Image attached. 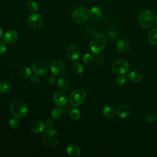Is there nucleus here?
I'll use <instances>...</instances> for the list:
<instances>
[{"instance_id":"f257e3e1","label":"nucleus","mask_w":157,"mask_h":157,"mask_svg":"<svg viewBox=\"0 0 157 157\" xmlns=\"http://www.w3.org/2000/svg\"><path fill=\"white\" fill-rule=\"evenodd\" d=\"M106 39L102 34L94 35L90 40V50L94 54H99L105 47Z\"/></svg>"},{"instance_id":"f03ea898","label":"nucleus","mask_w":157,"mask_h":157,"mask_svg":"<svg viewBox=\"0 0 157 157\" xmlns=\"http://www.w3.org/2000/svg\"><path fill=\"white\" fill-rule=\"evenodd\" d=\"M10 109L13 115L17 118L25 117L28 112V107L26 103L20 99H15L11 102Z\"/></svg>"},{"instance_id":"7ed1b4c3","label":"nucleus","mask_w":157,"mask_h":157,"mask_svg":"<svg viewBox=\"0 0 157 157\" xmlns=\"http://www.w3.org/2000/svg\"><path fill=\"white\" fill-rule=\"evenodd\" d=\"M42 139L45 145L48 147L56 146L59 140L58 133L52 128H48L44 131Z\"/></svg>"},{"instance_id":"20e7f679","label":"nucleus","mask_w":157,"mask_h":157,"mask_svg":"<svg viewBox=\"0 0 157 157\" xmlns=\"http://www.w3.org/2000/svg\"><path fill=\"white\" fill-rule=\"evenodd\" d=\"M86 94V92L81 89L73 91L69 97V102L73 106L80 105L85 100Z\"/></svg>"},{"instance_id":"39448f33","label":"nucleus","mask_w":157,"mask_h":157,"mask_svg":"<svg viewBox=\"0 0 157 157\" xmlns=\"http://www.w3.org/2000/svg\"><path fill=\"white\" fill-rule=\"evenodd\" d=\"M49 68L48 63L44 59H37L32 64V69L34 74L37 75L45 74Z\"/></svg>"},{"instance_id":"423d86ee","label":"nucleus","mask_w":157,"mask_h":157,"mask_svg":"<svg viewBox=\"0 0 157 157\" xmlns=\"http://www.w3.org/2000/svg\"><path fill=\"white\" fill-rule=\"evenodd\" d=\"M129 63L124 59H118L115 60L112 64V70L118 75L126 74L129 69Z\"/></svg>"},{"instance_id":"0eeeda50","label":"nucleus","mask_w":157,"mask_h":157,"mask_svg":"<svg viewBox=\"0 0 157 157\" xmlns=\"http://www.w3.org/2000/svg\"><path fill=\"white\" fill-rule=\"evenodd\" d=\"M155 21V17L153 13L150 10H144L142 11L139 17V21L141 26L143 28H149L150 27L153 21Z\"/></svg>"},{"instance_id":"6e6552de","label":"nucleus","mask_w":157,"mask_h":157,"mask_svg":"<svg viewBox=\"0 0 157 157\" xmlns=\"http://www.w3.org/2000/svg\"><path fill=\"white\" fill-rule=\"evenodd\" d=\"M44 23V18L41 14L34 13L31 14L28 20L29 26L34 29L40 28Z\"/></svg>"},{"instance_id":"1a4fd4ad","label":"nucleus","mask_w":157,"mask_h":157,"mask_svg":"<svg viewBox=\"0 0 157 157\" xmlns=\"http://www.w3.org/2000/svg\"><path fill=\"white\" fill-rule=\"evenodd\" d=\"M88 17V12L86 9L83 7H78L75 9L72 13L73 20L79 23L85 22Z\"/></svg>"},{"instance_id":"9d476101","label":"nucleus","mask_w":157,"mask_h":157,"mask_svg":"<svg viewBox=\"0 0 157 157\" xmlns=\"http://www.w3.org/2000/svg\"><path fill=\"white\" fill-rule=\"evenodd\" d=\"M50 69L54 75L59 77L65 72L66 66L61 60L56 59L52 63Z\"/></svg>"},{"instance_id":"9b49d317","label":"nucleus","mask_w":157,"mask_h":157,"mask_svg":"<svg viewBox=\"0 0 157 157\" xmlns=\"http://www.w3.org/2000/svg\"><path fill=\"white\" fill-rule=\"evenodd\" d=\"M53 99L55 103L58 107H63L64 106L67 101V95L62 91H56L53 94Z\"/></svg>"},{"instance_id":"f8f14e48","label":"nucleus","mask_w":157,"mask_h":157,"mask_svg":"<svg viewBox=\"0 0 157 157\" xmlns=\"http://www.w3.org/2000/svg\"><path fill=\"white\" fill-rule=\"evenodd\" d=\"M66 53L68 58L71 60H77L80 56V50L77 46L71 45L67 48Z\"/></svg>"},{"instance_id":"ddd939ff","label":"nucleus","mask_w":157,"mask_h":157,"mask_svg":"<svg viewBox=\"0 0 157 157\" xmlns=\"http://www.w3.org/2000/svg\"><path fill=\"white\" fill-rule=\"evenodd\" d=\"M18 38V33L14 30L8 31L3 36L4 41L8 44H11L15 42L17 40Z\"/></svg>"},{"instance_id":"4468645a","label":"nucleus","mask_w":157,"mask_h":157,"mask_svg":"<svg viewBox=\"0 0 157 157\" xmlns=\"http://www.w3.org/2000/svg\"><path fill=\"white\" fill-rule=\"evenodd\" d=\"M131 112L130 107L126 104L120 105L117 109V115L120 118H125L128 117Z\"/></svg>"},{"instance_id":"2eb2a0df","label":"nucleus","mask_w":157,"mask_h":157,"mask_svg":"<svg viewBox=\"0 0 157 157\" xmlns=\"http://www.w3.org/2000/svg\"><path fill=\"white\" fill-rule=\"evenodd\" d=\"M45 124L42 121L36 120L33 121L30 125L31 131L36 134H40L44 131Z\"/></svg>"},{"instance_id":"dca6fc26","label":"nucleus","mask_w":157,"mask_h":157,"mask_svg":"<svg viewBox=\"0 0 157 157\" xmlns=\"http://www.w3.org/2000/svg\"><path fill=\"white\" fill-rule=\"evenodd\" d=\"M66 152L71 157H77L80 154V148L75 144H70L66 147Z\"/></svg>"},{"instance_id":"f3484780","label":"nucleus","mask_w":157,"mask_h":157,"mask_svg":"<svg viewBox=\"0 0 157 157\" xmlns=\"http://www.w3.org/2000/svg\"><path fill=\"white\" fill-rule=\"evenodd\" d=\"M117 49L121 53H127L130 48L129 44L128 41L125 40H119L116 44Z\"/></svg>"},{"instance_id":"a211bd4d","label":"nucleus","mask_w":157,"mask_h":157,"mask_svg":"<svg viewBox=\"0 0 157 157\" xmlns=\"http://www.w3.org/2000/svg\"><path fill=\"white\" fill-rule=\"evenodd\" d=\"M102 15L101 10L98 7H92L88 12V17L92 20H99Z\"/></svg>"},{"instance_id":"6ab92c4d","label":"nucleus","mask_w":157,"mask_h":157,"mask_svg":"<svg viewBox=\"0 0 157 157\" xmlns=\"http://www.w3.org/2000/svg\"><path fill=\"white\" fill-rule=\"evenodd\" d=\"M128 77L129 78V79L134 82V83H138L140 82L143 78V75L141 74V72H140L138 71H133L130 72L128 75Z\"/></svg>"},{"instance_id":"aec40b11","label":"nucleus","mask_w":157,"mask_h":157,"mask_svg":"<svg viewBox=\"0 0 157 157\" xmlns=\"http://www.w3.org/2000/svg\"><path fill=\"white\" fill-rule=\"evenodd\" d=\"M56 84H57L58 88L61 90H66L69 87V81L64 77L58 78L57 80Z\"/></svg>"},{"instance_id":"412c9836","label":"nucleus","mask_w":157,"mask_h":157,"mask_svg":"<svg viewBox=\"0 0 157 157\" xmlns=\"http://www.w3.org/2000/svg\"><path fill=\"white\" fill-rule=\"evenodd\" d=\"M102 114L107 118H112L115 115L114 109L111 106H105L102 109Z\"/></svg>"},{"instance_id":"4be33fe9","label":"nucleus","mask_w":157,"mask_h":157,"mask_svg":"<svg viewBox=\"0 0 157 157\" xmlns=\"http://www.w3.org/2000/svg\"><path fill=\"white\" fill-rule=\"evenodd\" d=\"M148 39L152 45H157V28H153L149 32Z\"/></svg>"},{"instance_id":"5701e85b","label":"nucleus","mask_w":157,"mask_h":157,"mask_svg":"<svg viewBox=\"0 0 157 157\" xmlns=\"http://www.w3.org/2000/svg\"><path fill=\"white\" fill-rule=\"evenodd\" d=\"M18 74L21 77L27 78L31 75V70L28 67H21L18 71Z\"/></svg>"},{"instance_id":"b1692460","label":"nucleus","mask_w":157,"mask_h":157,"mask_svg":"<svg viewBox=\"0 0 157 157\" xmlns=\"http://www.w3.org/2000/svg\"><path fill=\"white\" fill-rule=\"evenodd\" d=\"M10 90V85L9 82L3 80L0 82V93L4 94L7 93Z\"/></svg>"},{"instance_id":"393cba45","label":"nucleus","mask_w":157,"mask_h":157,"mask_svg":"<svg viewBox=\"0 0 157 157\" xmlns=\"http://www.w3.org/2000/svg\"><path fill=\"white\" fill-rule=\"evenodd\" d=\"M26 9L30 12H36L39 9L38 4L34 1H29L26 4Z\"/></svg>"},{"instance_id":"a878e982","label":"nucleus","mask_w":157,"mask_h":157,"mask_svg":"<svg viewBox=\"0 0 157 157\" xmlns=\"http://www.w3.org/2000/svg\"><path fill=\"white\" fill-rule=\"evenodd\" d=\"M73 72L76 74H80L83 71V66L78 62H75L72 64V66Z\"/></svg>"},{"instance_id":"bb28decb","label":"nucleus","mask_w":157,"mask_h":157,"mask_svg":"<svg viewBox=\"0 0 157 157\" xmlns=\"http://www.w3.org/2000/svg\"><path fill=\"white\" fill-rule=\"evenodd\" d=\"M63 115V110L60 108L54 109L51 112V117L54 119H59Z\"/></svg>"},{"instance_id":"cd10ccee","label":"nucleus","mask_w":157,"mask_h":157,"mask_svg":"<svg viewBox=\"0 0 157 157\" xmlns=\"http://www.w3.org/2000/svg\"><path fill=\"white\" fill-rule=\"evenodd\" d=\"M69 115H70V117L72 120H77L80 117L81 113H80V111L78 109L73 108L71 110L70 113H69Z\"/></svg>"},{"instance_id":"c85d7f7f","label":"nucleus","mask_w":157,"mask_h":157,"mask_svg":"<svg viewBox=\"0 0 157 157\" xmlns=\"http://www.w3.org/2000/svg\"><path fill=\"white\" fill-rule=\"evenodd\" d=\"M19 124H20V122H19V120L17 118V117H14V118H11L10 120H9V126L12 128V129H16L18 128V126H19Z\"/></svg>"},{"instance_id":"c756f323","label":"nucleus","mask_w":157,"mask_h":157,"mask_svg":"<svg viewBox=\"0 0 157 157\" xmlns=\"http://www.w3.org/2000/svg\"><path fill=\"white\" fill-rule=\"evenodd\" d=\"M126 80H127L126 76L123 75H123H120L119 76L116 77V78H115V83L117 85H124L126 83Z\"/></svg>"},{"instance_id":"7c9ffc66","label":"nucleus","mask_w":157,"mask_h":157,"mask_svg":"<svg viewBox=\"0 0 157 157\" xmlns=\"http://www.w3.org/2000/svg\"><path fill=\"white\" fill-rule=\"evenodd\" d=\"M93 60V56L91 53H86L83 56L82 61L84 63L88 64H90Z\"/></svg>"},{"instance_id":"2f4dec72","label":"nucleus","mask_w":157,"mask_h":157,"mask_svg":"<svg viewBox=\"0 0 157 157\" xmlns=\"http://www.w3.org/2000/svg\"><path fill=\"white\" fill-rule=\"evenodd\" d=\"M146 119L150 121V122H153L155 121H156V115H155V113H148L146 115Z\"/></svg>"},{"instance_id":"473e14b6","label":"nucleus","mask_w":157,"mask_h":157,"mask_svg":"<svg viewBox=\"0 0 157 157\" xmlns=\"http://www.w3.org/2000/svg\"><path fill=\"white\" fill-rule=\"evenodd\" d=\"M7 49V47L6 44L2 42V41H0V55L4 54Z\"/></svg>"},{"instance_id":"72a5a7b5","label":"nucleus","mask_w":157,"mask_h":157,"mask_svg":"<svg viewBox=\"0 0 157 157\" xmlns=\"http://www.w3.org/2000/svg\"><path fill=\"white\" fill-rule=\"evenodd\" d=\"M54 126V122L53 121L49 118L48 120H47L46 122H45V126H47V128H52Z\"/></svg>"},{"instance_id":"f704fd0d","label":"nucleus","mask_w":157,"mask_h":157,"mask_svg":"<svg viewBox=\"0 0 157 157\" xmlns=\"http://www.w3.org/2000/svg\"><path fill=\"white\" fill-rule=\"evenodd\" d=\"M47 82L48 83L50 84V85H53L56 82V77H55V75H51L48 78V80H47Z\"/></svg>"},{"instance_id":"c9c22d12","label":"nucleus","mask_w":157,"mask_h":157,"mask_svg":"<svg viewBox=\"0 0 157 157\" xmlns=\"http://www.w3.org/2000/svg\"><path fill=\"white\" fill-rule=\"evenodd\" d=\"M31 82L34 84L38 83L39 82V77L37 75H33L31 77Z\"/></svg>"},{"instance_id":"e433bc0d","label":"nucleus","mask_w":157,"mask_h":157,"mask_svg":"<svg viewBox=\"0 0 157 157\" xmlns=\"http://www.w3.org/2000/svg\"><path fill=\"white\" fill-rule=\"evenodd\" d=\"M2 36V28L0 26V39L1 38Z\"/></svg>"},{"instance_id":"4c0bfd02","label":"nucleus","mask_w":157,"mask_h":157,"mask_svg":"<svg viewBox=\"0 0 157 157\" xmlns=\"http://www.w3.org/2000/svg\"><path fill=\"white\" fill-rule=\"evenodd\" d=\"M155 22L156 25H157V14L156 15V16H155Z\"/></svg>"},{"instance_id":"58836bf2","label":"nucleus","mask_w":157,"mask_h":157,"mask_svg":"<svg viewBox=\"0 0 157 157\" xmlns=\"http://www.w3.org/2000/svg\"><path fill=\"white\" fill-rule=\"evenodd\" d=\"M0 101H1V99H0Z\"/></svg>"}]
</instances>
